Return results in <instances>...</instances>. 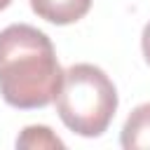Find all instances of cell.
<instances>
[{"instance_id": "7", "label": "cell", "mask_w": 150, "mask_h": 150, "mask_svg": "<svg viewBox=\"0 0 150 150\" xmlns=\"http://www.w3.org/2000/svg\"><path fill=\"white\" fill-rule=\"evenodd\" d=\"M9 2H12V0H0V12H2L5 7H9Z\"/></svg>"}, {"instance_id": "1", "label": "cell", "mask_w": 150, "mask_h": 150, "mask_svg": "<svg viewBox=\"0 0 150 150\" xmlns=\"http://www.w3.org/2000/svg\"><path fill=\"white\" fill-rule=\"evenodd\" d=\"M63 84L52 40L28 23L0 30V94L19 110L45 108L56 101Z\"/></svg>"}, {"instance_id": "2", "label": "cell", "mask_w": 150, "mask_h": 150, "mask_svg": "<svg viewBox=\"0 0 150 150\" xmlns=\"http://www.w3.org/2000/svg\"><path fill=\"white\" fill-rule=\"evenodd\" d=\"M61 122L77 136H101L117 110V89L112 80L94 63H75L63 70V84L56 96Z\"/></svg>"}, {"instance_id": "3", "label": "cell", "mask_w": 150, "mask_h": 150, "mask_svg": "<svg viewBox=\"0 0 150 150\" xmlns=\"http://www.w3.org/2000/svg\"><path fill=\"white\" fill-rule=\"evenodd\" d=\"M30 7L40 19L56 26H68L89 12L91 0H30Z\"/></svg>"}, {"instance_id": "4", "label": "cell", "mask_w": 150, "mask_h": 150, "mask_svg": "<svg viewBox=\"0 0 150 150\" xmlns=\"http://www.w3.org/2000/svg\"><path fill=\"white\" fill-rule=\"evenodd\" d=\"M120 143L127 150L150 148V103H141L129 112L120 134Z\"/></svg>"}, {"instance_id": "5", "label": "cell", "mask_w": 150, "mask_h": 150, "mask_svg": "<svg viewBox=\"0 0 150 150\" xmlns=\"http://www.w3.org/2000/svg\"><path fill=\"white\" fill-rule=\"evenodd\" d=\"M16 148H30V150H35V148H40V150L42 148H63V141L49 127H45V124H30V127H26L19 134Z\"/></svg>"}, {"instance_id": "6", "label": "cell", "mask_w": 150, "mask_h": 150, "mask_svg": "<svg viewBox=\"0 0 150 150\" xmlns=\"http://www.w3.org/2000/svg\"><path fill=\"white\" fill-rule=\"evenodd\" d=\"M141 47H143V56H145V61H148V66H150V21H148V23H145V28H143Z\"/></svg>"}]
</instances>
